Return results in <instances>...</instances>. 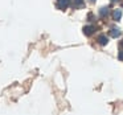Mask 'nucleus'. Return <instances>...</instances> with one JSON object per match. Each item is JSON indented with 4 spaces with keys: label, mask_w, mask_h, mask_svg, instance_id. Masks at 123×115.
<instances>
[{
    "label": "nucleus",
    "mask_w": 123,
    "mask_h": 115,
    "mask_svg": "<svg viewBox=\"0 0 123 115\" xmlns=\"http://www.w3.org/2000/svg\"><path fill=\"white\" fill-rule=\"evenodd\" d=\"M69 4H70V0H57V7L62 11H65Z\"/></svg>",
    "instance_id": "1"
},
{
    "label": "nucleus",
    "mask_w": 123,
    "mask_h": 115,
    "mask_svg": "<svg viewBox=\"0 0 123 115\" xmlns=\"http://www.w3.org/2000/svg\"><path fill=\"white\" fill-rule=\"evenodd\" d=\"M94 32H95V27H93V25H86V27H83V33L86 36H91Z\"/></svg>",
    "instance_id": "2"
},
{
    "label": "nucleus",
    "mask_w": 123,
    "mask_h": 115,
    "mask_svg": "<svg viewBox=\"0 0 123 115\" xmlns=\"http://www.w3.org/2000/svg\"><path fill=\"white\" fill-rule=\"evenodd\" d=\"M110 36H111L112 38H117L120 36V30L117 29V28H112V29H110Z\"/></svg>",
    "instance_id": "3"
},
{
    "label": "nucleus",
    "mask_w": 123,
    "mask_h": 115,
    "mask_svg": "<svg viewBox=\"0 0 123 115\" xmlns=\"http://www.w3.org/2000/svg\"><path fill=\"white\" fill-rule=\"evenodd\" d=\"M112 17H114V20H120V17H122V11L120 9H115L114 12H112Z\"/></svg>",
    "instance_id": "4"
},
{
    "label": "nucleus",
    "mask_w": 123,
    "mask_h": 115,
    "mask_svg": "<svg viewBox=\"0 0 123 115\" xmlns=\"http://www.w3.org/2000/svg\"><path fill=\"white\" fill-rule=\"evenodd\" d=\"M73 6L75 8H81V7H85V3H83L82 0H73Z\"/></svg>",
    "instance_id": "5"
},
{
    "label": "nucleus",
    "mask_w": 123,
    "mask_h": 115,
    "mask_svg": "<svg viewBox=\"0 0 123 115\" xmlns=\"http://www.w3.org/2000/svg\"><path fill=\"white\" fill-rule=\"evenodd\" d=\"M98 42L101 44V45H107L109 40H107L106 36H99V37H98Z\"/></svg>",
    "instance_id": "6"
},
{
    "label": "nucleus",
    "mask_w": 123,
    "mask_h": 115,
    "mask_svg": "<svg viewBox=\"0 0 123 115\" xmlns=\"http://www.w3.org/2000/svg\"><path fill=\"white\" fill-rule=\"evenodd\" d=\"M107 13H109V9H107L106 7H105V8H101V11H99V15H101L102 17H106Z\"/></svg>",
    "instance_id": "7"
},
{
    "label": "nucleus",
    "mask_w": 123,
    "mask_h": 115,
    "mask_svg": "<svg viewBox=\"0 0 123 115\" xmlns=\"http://www.w3.org/2000/svg\"><path fill=\"white\" fill-rule=\"evenodd\" d=\"M118 58H119L120 61H123V52H119V56H118Z\"/></svg>",
    "instance_id": "8"
},
{
    "label": "nucleus",
    "mask_w": 123,
    "mask_h": 115,
    "mask_svg": "<svg viewBox=\"0 0 123 115\" xmlns=\"http://www.w3.org/2000/svg\"><path fill=\"white\" fill-rule=\"evenodd\" d=\"M111 1H114V3H115V1H119V0H111Z\"/></svg>",
    "instance_id": "9"
},
{
    "label": "nucleus",
    "mask_w": 123,
    "mask_h": 115,
    "mask_svg": "<svg viewBox=\"0 0 123 115\" xmlns=\"http://www.w3.org/2000/svg\"><path fill=\"white\" fill-rule=\"evenodd\" d=\"M90 1H91V3H94V1H95V0H90Z\"/></svg>",
    "instance_id": "10"
},
{
    "label": "nucleus",
    "mask_w": 123,
    "mask_h": 115,
    "mask_svg": "<svg viewBox=\"0 0 123 115\" xmlns=\"http://www.w3.org/2000/svg\"><path fill=\"white\" fill-rule=\"evenodd\" d=\"M120 45H122V46H123V41H122V44H120Z\"/></svg>",
    "instance_id": "11"
}]
</instances>
